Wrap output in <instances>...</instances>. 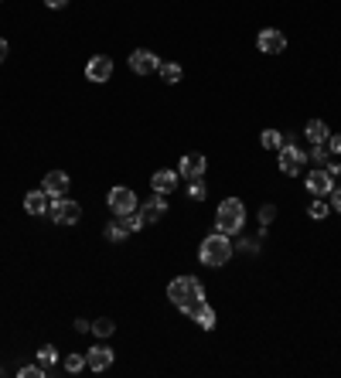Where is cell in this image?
I'll return each instance as SVG.
<instances>
[{"label":"cell","mask_w":341,"mask_h":378,"mask_svg":"<svg viewBox=\"0 0 341 378\" xmlns=\"http://www.w3.org/2000/svg\"><path fill=\"white\" fill-rule=\"evenodd\" d=\"M232 252H235V246L228 242L226 232H212V235H205L202 239V246H198V259H202V266H226L228 259H232Z\"/></svg>","instance_id":"6da1fadb"},{"label":"cell","mask_w":341,"mask_h":378,"mask_svg":"<svg viewBox=\"0 0 341 378\" xmlns=\"http://www.w3.org/2000/svg\"><path fill=\"white\" fill-rule=\"evenodd\" d=\"M168 300L177 310H188L191 304L205 300V286L198 283V276H177L168 283Z\"/></svg>","instance_id":"7a4b0ae2"},{"label":"cell","mask_w":341,"mask_h":378,"mask_svg":"<svg viewBox=\"0 0 341 378\" xmlns=\"http://www.w3.org/2000/svg\"><path fill=\"white\" fill-rule=\"evenodd\" d=\"M246 225V208L239 198H226L215 212V232H226V235H235L239 228Z\"/></svg>","instance_id":"3957f363"},{"label":"cell","mask_w":341,"mask_h":378,"mask_svg":"<svg viewBox=\"0 0 341 378\" xmlns=\"http://www.w3.org/2000/svg\"><path fill=\"white\" fill-rule=\"evenodd\" d=\"M48 215H52V221H58V225H75V221L82 218V205L72 201V198H52Z\"/></svg>","instance_id":"277c9868"},{"label":"cell","mask_w":341,"mask_h":378,"mask_svg":"<svg viewBox=\"0 0 341 378\" xmlns=\"http://www.w3.org/2000/svg\"><path fill=\"white\" fill-rule=\"evenodd\" d=\"M106 205H110V212L116 218L130 215V212H137V195L130 191V188H123V184H116L113 191L106 195Z\"/></svg>","instance_id":"5b68a950"},{"label":"cell","mask_w":341,"mask_h":378,"mask_svg":"<svg viewBox=\"0 0 341 378\" xmlns=\"http://www.w3.org/2000/svg\"><path fill=\"white\" fill-rule=\"evenodd\" d=\"M280 174L286 177H297L300 170H304V163H307V150H300V147H293V143H286L280 147Z\"/></svg>","instance_id":"8992f818"},{"label":"cell","mask_w":341,"mask_h":378,"mask_svg":"<svg viewBox=\"0 0 341 378\" xmlns=\"http://www.w3.org/2000/svg\"><path fill=\"white\" fill-rule=\"evenodd\" d=\"M304 184H307V191H311L314 198H328V195L335 191V177H331L324 167H318V170H307Z\"/></svg>","instance_id":"52a82bcc"},{"label":"cell","mask_w":341,"mask_h":378,"mask_svg":"<svg viewBox=\"0 0 341 378\" xmlns=\"http://www.w3.org/2000/svg\"><path fill=\"white\" fill-rule=\"evenodd\" d=\"M110 75H113V58L110 54H92L89 61H86V79L89 82H110Z\"/></svg>","instance_id":"ba28073f"},{"label":"cell","mask_w":341,"mask_h":378,"mask_svg":"<svg viewBox=\"0 0 341 378\" xmlns=\"http://www.w3.org/2000/svg\"><path fill=\"white\" fill-rule=\"evenodd\" d=\"M256 48H260L263 54H280L286 48V34L284 31H277V28H263L260 38H256Z\"/></svg>","instance_id":"9c48e42d"},{"label":"cell","mask_w":341,"mask_h":378,"mask_svg":"<svg viewBox=\"0 0 341 378\" xmlns=\"http://www.w3.org/2000/svg\"><path fill=\"white\" fill-rule=\"evenodd\" d=\"M157 68H161V58L154 52L137 48V52L130 54V72H133V75H150V72H157Z\"/></svg>","instance_id":"30bf717a"},{"label":"cell","mask_w":341,"mask_h":378,"mask_svg":"<svg viewBox=\"0 0 341 378\" xmlns=\"http://www.w3.org/2000/svg\"><path fill=\"white\" fill-rule=\"evenodd\" d=\"M113 361H116V351L113 348H106V344H96V348L86 351V365H89L92 372H106Z\"/></svg>","instance_id":"8fae6325"},{"label":"cell","mask_w":341,"mask_h":378,"mask_svg":"<svg viewBox=\"0 0 341 378\" xmlns=\"http://www.w3.org/2000/svg\"><path fill=\"white\" fill-rule=\"evenodd\" d=\"M205 167H208L205 154H184L181 163H177V174H181L184 181H198V177L205 174Z\"/></svg>","instance_id":"7c38bea8"},{"label":"cell","mask_w":341,"mask_h":378,"mask_svg":"<svg viewBox=\"0 0 341 378\" xmlns=\"http://www.w3.org/2000/svg\"><path fill=\"white\" fill-rule=\"evenodd\" d=\"M181 314H188L195 324L202 327V330H212L215 321H219V317H215V310L208 307V300H198V304H191V307H188V310H181Z\"/></svg>","instance_id":"4fadbf2b"},{"label":"cell","mask_w":341,"mask_h":378,"mask_svg":"<svg viewBox=\"0 0 341 378\" xmlns=\"http://www.w3.org/2000/svg\"><path fill=\"white\" fill-rule=\"evenodd\" d=\"M68 188H72V181H68V174H65V170H52V174L41 181V191H45L48 198H65V195H68Z\"/></svg>","instance_id":"5bb4252c"},{"label":"cell","mask_w":341,"mask_h":378,"mask_svg":"<svg viewBox=\"0 0 341 378\" xmlns=\"http://www.w3.org/2000/svg\"><path fill=\"white\" fill-rule=\"evenodd\" d=\"M137 212L144 215V221H157V218L168 215V195H157L154 191V198H147L144 205H137Z\"/></svg>","instance_id":"9a60e30c"},{"label":"cell","mask_w":341,"mask_h":378,"mask_svg":"<svg viewBox=\"0 0 341 378\" xmlns=\"http://www.w3.org/2000/svg\"><path fill=\"white\" fill-rule=\"evenodd\" d=\"M24 212L35 218L45 215V212H48V195H45L41 188H38V191H28V195H24Z\"/></svg>","instance_id":"2e32d148"},{"label":"cell","mask_w":341,"mask_h":378,"mask_svg":"<svg viewBox=\"0 0 341 378\" xmlns=\"http://www.w3.org/2000/svg\"><path fill=\"white\" fill-rule=\"evenodd\" d=\"M177 177H181L177 170H157V174L150 177V188H154L157 195H168V191L177 188Z\"/></svg>","instance_id":"e0dca14e"},{"label":"cell","mask_w":341,"mask_h":378,"mask_svg":"<svg viewBox=\"0 0 341 378\" xmlns=\"http://www.w3.org/2000/svg\"><path fill=\"white\" fill-rule=\"evenodd\" d=\"M304 137H307V143L314 147V143H328V137H331V130L321 123V119H311L307 126H304Z\"/></svg>","instance_id":"ac0fdd59"},{"label":"cell","mask_w":341,"mask_h":378,"mask_svg":"<svg viewBox=\"0 0 341 378\" xmlns=\"http://www.w3.org/2000/svg\"><path fill=\"white\" fill-rule=\"evenodd\" d=\"M263 147L266 150H280V147H286V143H293V137L290 133H280V130H263Z\"/></svg>","instance_id":"d6986e66"},{"label":"cell","mask_w":341,"mask_h":378,"mask_svg":"<svg viewBox=\"0 0 341 378\" xmlns=\"http://www.w3.org/2000/svg\"><path fill=\"white\" fill-rule=\"evenodd\" d=\"M103 235H106V242H113V246H119L130 232H126V225H123V218H116V221H110L106 228H103Z\"/></svg>","instance_id":"ffe728a7"},{"label":"cell","mask_w":341,"mask_h":378,"mask_svg":"<svg viewBox=\"0 0 341 378\" xmlns=\"http://www.w3.org/2000/svg\"><path fill=\"white\" fill-rule=\"evenodd\" d=\"M157 72H161V79H164V82H170V86L184 79V68H181L177 61H161V68H157Z\"/></svg>","instance_id":"44dd1931"},{"label":"cell","mask_w":341,"mask_h":378,"mask_svg":"<svg viewBox=\"0 0 341 378\" xmlns=\"http://www.w3.org/2000/svg\"><path fill=\"white\" fill-rule=\"evenodd\" d=\"M307 215L314 218V221H324V218L331 215V205H328L324 198H314V201L307 205Z\"/></svg>","instance_id":"7402d4cb"},{"label":"cell","mask_w":341,"mask_h":378,"mask_svg":"<svg viewBox=\"0 0 341 378\" xmlns=\"http://www.w3.org/2000/svg\"><path fill=\"white\" fill-rule=\"evenodd\" d=\"M35 358H38V365H41L45 372H52V365H55V361H58V351H55V348H52V344H45V348H41V351H38Z\"/></svg>","instance_id":"603a6c76"},{"label":"cell","mask_w":341,"mask_h":378,"mask_svg":"<svg viewBox=\"0 0 341 378\" xmlns=\"http://www.w3.org/2000/svg\"><path fill=\"white\" fill-rule=\"evenodd\" d=\"M82 368H86V355H79V351L75 355H65V372L68 375H79Z\"/></svg>","instance_id":"cb8c5ba5"},{"label":"cell","mask_w":341,"mask_h":378,"mask_svg":"<svg viewBox=\"0 0 341 378\" xmlns=\"http://www.w3.org/2000/svg\"><path fill=\"white\" fill-rule=\"evenodd\" d=\"M307 161H314V163H328V161H331L328 143H314V147H311V154H307Z\"/></svg>","instance_id":"d4e9b609"},{"label":"cell","mask_w":341,"mask_h":378,"mask_svg":"<svg viewBox=\"0 0 341 378\" xmlns=\"http://www.w3.org/2000/svg\"><path fill=\"white\" fill-rule=\"evenodd\" d=\"M113 330H116V324L110 321V317H99V321L92 324V334H96V337H110Z\"/></svg>","instance_id":"484cf974"},{"label":"cell","mask_w":341,"mask_h":378,"mask_svg":"<svg viewBox=\"0 0 341 378\" xmlns=\"http://www.w3.org/2000/svg\"><path fill=\"white\" fill-rule=\"evenodd\" d=\"M205 195H208V188H205V181H202V177L188 184V198H195V201H205Z\"/></svg>","instance_id":"4316f807"},{"label":"cell","mask_w":341,"mask_h":378,"mask_svg":"<svg viewBox=\"0 0 341 378\" xmlns=\"http://www.w3.org/2000/svg\"><path fill=\"white\" fill-rule=\"evenodd\" d=\"M123 225H126V232H140L147 221H144V215H140V212H130V215H123Z\"/></svg>","instance_id":"83f0119b"},{"label":"cell","mask_w":341,"mask_h":378,"mask_svg":"<svg viewBox=\"0 0 341 378\" xmlns=\"http://www.w3.org/2000/svg\"><path fill=\"white\" fill-rule=\"evenodd\" d=\"M17 375H21V378H45L48 372H45V368H41V365L35 361V365H24V368H21Z\"/></svg>","instance_id":"f1b7e54d"},{"label":"cell","mask_w":341,"mask_h":378,"mask_svg":"<svg viewBox=\"0 0 341 378\" xmlns=\"http://www.w3.org/2000/svg\"><path fill=\"white\" fill-rule=\"evenodd\" d=\"M273 218H277V208H273V205H263V208H260V225H263V228H266Z\"/></svg>","instance_id":"f546056e"},{"label":"cell","mask_w":341,"mask_h":378,"mask_svg":"<svg viewBox=\"0 0 341 378\" xmlns=\"http://www.w3.org/2000/svg\"><path fill=\"white\" fill-rule=\"evenodd\" d=\"M235 249H239V252H256V249H260V242H253V239H239V242H235Z\"/></svg>","instance_id":"4dcf8cb0"},{"label":"cell","mask_w":341,"mask_h":378,"mask_svg":"<svg viewBox=\"0 0 341 378\" xmlns=\"http://www.w3.org/2000/svg\"><path fill=\"white\" fill-rule=\"evenodd\" d=\"M328 150H331V154H341V133H331V137H328Z\"/></svg>","instance_id":"1f68e13d"},{"label":"cell","mask_w":341,"mask_h":378,"mask_svg":"<svg viewBox=\"0 0 341 378\" xmlns=\"http://www.w3.org/2000/svg\"><path fill=\"white\" fill-rule=\"evenodd\" d=\"M328 205H331L335 212H341V188H335V191L328 195Z\"/></svg>","instance_id":"d6a6232c"},{"label":"cell","mask_w":341,"mask_h":378,"mask_svg":"<svg viewBox=\"0 0 341 378\" xmlns=\"http://www.w3.org/2000/svg\"><path fill=\"white\" fill-rule=\"evenodd\" d=\"M75 330H79V334H89V330H92V324H89V321H82V317H79V321H75Z\"/></svg>","instance_id":"836d02e7"},{"label":"cell","mask_w":341,"mask_h":378,"mask_svg":"<svg viewBox=\"0 0 341 378\" xmlns=\"http://www.w3.org/2000/svg\"><path fill=\"white\" fill-rule=\"evenodd\" d=\"M324 170H328V174H331V177H338V181H341V163H328V167H324Z\"/></svg>","instance_id":"e575fe53"},{"label":"cell","mask_w":341,"mask_h":378,"mask_svg":"<svg viewBox=\"0 0 341 378\" xmlns=\"http://www.w3.org/2000/svg\"><path fill=\"white\" fill-rule=\"evenodd\" d=\"M7 54H10V48H7V41L0 38V61H7Z\"/></svg>","instance_id":"d590c367"},{"label":"cell","mask_w":341,"mask_h":378,"mask_svg":"<svg viewBox=\"0 0 341 378\" xmlns=\"http://www.w3.org/2000/svg\"><path fill=\"white\" fill-rule=\"evenodd\" d=\"M45 3H48V7H52V10H58V7H65V3H68V0H45Z\"/></svg>","instance_id":"8d00e7d4"}]
</instances>
